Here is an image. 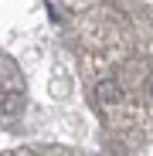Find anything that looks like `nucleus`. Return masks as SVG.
I'll return each mask as SVG.
<instances>
[]
</instances>
